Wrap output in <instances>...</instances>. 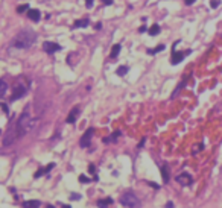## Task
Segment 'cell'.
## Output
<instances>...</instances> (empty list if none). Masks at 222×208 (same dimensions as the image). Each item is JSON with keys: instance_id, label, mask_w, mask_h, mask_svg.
<instances>
[{"instance_id": "6da1fadb", "label": "cell", "mask_w": 222, "mask_h": 208, "mask_svg": "<svg viewBox=\"0 0 222 208\" xmlns=\"http://www.w3.org/2000/svg\"><path fill=\"white\" fill-rule=\"evenodd\" d=\"M35 33H33L31 29H24L20 31L17 35L11 40V46H14L15 49H29L31 46L35 43Z\"/></svg>"}, {"instance_id": "7a4b0ae2", "label": "cell", "mask_w": 222, "mask_h": 208, "mask_svg": "<svg viewBox=\"0 0 222 208\" xmlns=\"http://www.w3.org/2000/svg\"><path fill=\"white\" fill-rule=\"evenodd\" d=\"M33 125H35V122H33V119L29 116L28 110H26L22 116H20V119L17 120V125H15V134H17V138L26 135L32 128Z\"/></svg>"}, {"instance_id": "3957f363", "label": "cell", "mask_w": 222, "mask_h": 208, "mask_svg": "<svg viewBox=\"0 0 222 208\" xmlns=\"http://www.w3.org/2000/svg\"><path fill=\"white\" fill-rule=\"evenodd\" d=\"M120 204L126 208H137L140 205L138 198L132 193H123L122 196H120Z\"/></svg>"}, {"instance_id": "277c9868", "label": "cell", "mask_w": 222, "mask_h": 208, "mask_svg": "<svg viewBox=\"0 0 222 208\" xmlns=\"http://www.w3.org/2000/svg\"><path fill=\"white\" fill-rule=\"evenodd\" d=\"M26 94V88L23 85H15L14 91H12V96H11V100H17L20 97H23Z\"/></svg>"}, {"instance_id": "5b68a950", "label": "cell", "mask_w": 222, "mask_h": 208, "mask_svg": "<svg viewBox=\"0 0 222 208\" xmlns=\"http://www.w3.org/2000/svg\"><path fill=\"white\" fill-rule=\"evenodd\" d=\"M43 49H44L46 52H47V53H55V52H58V50H61V46L56 44V43L46 41V43L43 44Z\"/></svg>"}, {"instance_id": "8992f818", "label": "cell", "mask_w": 222, "mask_h": 208, "mask_svg": "<svg viewBox=\"0 0 222 208\" xmlns=\"http://www.w3.org/2000/svg\"><path fill=\"white\" fill-rule=\"evenodd\" d=\"M91 135H93V129L90 128V129L85 131V134L82 135V138H81V146H82V147H88L90 146V138H91Z\"/></svg>"}, {"instance_id": "52a82bcc", "label": "cell", "mask_w": 222, "mask_h": 208, "mask_svg": "<svg viewBox=\"0 0 222 208\" xmlns=\"http://www.w3.org/2000/svg\"><path fill=\"white\" fill-rule=\"evenodd\" d=\"M177 181L181 185H189V184H192V176L189 173H181L180 176H177Z\"/></svg>"}, {"instance_id": "ba28073f", "label": "cell", "mask_w": 222, "mask_h": 208, "mask_svg": "<svg viewBox=\"0 0 222 208\" xmlns=\"http://www.w3.org/2000/svg\"><path fill=\"white\" fill-rule=\"evenodd\" d=\"M28 17L31 20H33V21H38V20L41 18V12H40L38 9H29L28 11Z\"/></svg>"}, {"instance_id": "9c48e42d", "label": "cell", "mask_w": 222, "mask_h": 208, "mask_svg": "<svg viewBox=\"0 0 222 208\" xmlns=\"http://www.w3.org/2000/svg\"><path fill=\"white\" fill-rule=\"evenodd\" d=\"M78 114H79V108L76 106V108H73L69 114V117H67V123H75L76 122V117H78Z\"/></svg>"}, {"instance_id": "30bf717a", "label": "cell", "mask_w": 222, "mask_h": 208, "mask_svg": "<svg viewBox=\"0 0 222 208\" xmlns=\"http://www.w3.org/2000/svg\"><path fill=\"white\" fill-rule=\"evenodd\" d=\"M183 58H184V53H183V52H173L171 62H172V64H178V62L183 61Z\"/></svg>"}, {"instance_id": "8fae6325", "label": "cell", "mask_w": 222, "mask_h": 208, "mask_svg": "<svg viewBox=\"0 0 222 208\" xmlns=\"http://www.w3.org/2000/svg\"><path fill=\"white\" fill-rule=\"evenodd\" d=\"M111 204H113V199H111V198H106V199H100V200H97V207H99V208H108Z\"/></svg>"}, {"instance_id": "7c38bea8", "label": "cell", "mask_w": 222, "mask_h": 208, "mask_svg": "<svg viewBox=\"0 0 222 208\" xmlns=\"http://www.w3.org/2000/svg\"><path fill=\"white\" fill-rule=\"evenodd\" d=\"M40 207V200H26L23 204V208H38Z\"/></svg>"}, {"instance_id": "4fadbf2b", "label": "cell", "mask_w": 222, "mask_h": 208, "mask_svg": "<svg viewBox=\"0 0 222 208\" xmlns=\"http://www.w3.org/2000/svg\"><path fill=\"white\" fill-rule=\"evenodd\" d=\"M119 52H120V44H114V46H113V49H111V53H110V58H111V59L117 58Z\"/></svg>"}, {"instance_id": "5bb4252c", "label": "cell", "mask_w": 222, "mask_h": 208, "mask_svg": "<svg viewBox=\"0 0 222 208\" xmlns=\"http://www.w3.org/2000/svg\"><path fill=\"white\" fill-rule=\"evenodd\" d=\"M161 176H163L164 182H169V170H167V166H161Z\"/></svg>"}, {"instance_id": "9a60e30c", "label": "cell", "mask_w": 222, "mask_h": 208, "mask_svg": "<svg viewBox=\"0 0 222 208\" xmlns=\"http://www.w3.org/2000/svg\"><path fill=\"white\" fill-rule=\"evenodd\" d=\"M6 91H8V84L5 80H0V97H3L6 94Z\"/></svg>"}, {"instance_id": "2e32d148", "label": "cell", "mask_w": 222, "mask_h": 208, "mask_svg": "<svg viewBox=\"0 0 222 208\" xmlns=\"http://www.w3.org/2000/svg\"><path fill=\"white\" fill-rule=\"evenodd\" d=\"M158 32H160V26L158 24H152L151 28H149V35H152V37L157 35Z\"/></svg>"}, {"instance_id": "e0dca14e", "label": "cell", "mask_w": 222, "mask_h": 208, "mask_svg": "<svg viewBox=\"0 0 222 208\" xmlns=\"http://www.w3.org/2000/svg\"><path fill=\"white\" fill-rule=\"evenodd\" d=\"M85 26H88V20H78L75 23V28H85Z\"/></svg>"}, {"instance_id": "ac0fdd59", "label": "cell", "mask_w": 222, "mask_h": 208, "mask_svg": "<svg viewBox=\"0 0 222 208\" xmlns=\"http://www.w3.org/2000/svg\"><path fill=\"white\" fill-rule=\"evenodd\" d=\"M128 73V67H125V65H122V67H119L117 69V75L119 76H123V75H126Z\"/></svg>"}, {"instance_id": "d6986e66", "label": "cell", "mask_w": 222, "mask_h": 208, "mask_svg": "<svg viewBox=\"0 0 222 208\" xmlns=\"http://www.w3.org/2000/svg\"><path fill=\"white\" fill-rule=\"evenodd\" d=\"M161 50H164V46H163V44L158 46L157 49H154V50H148V52H149V53H157V52H161Z\"/></svg>"}, {"instance_id": "ffe728a7", "label": "cell", "mask_w": 222, "mask_h": 208, "mask_svg": "<svg viewBox=\"0 0 222 208\" xmlns=\"http://www.w3.org/2000/svg\"><path fill=\"white\" fill-rule=\"evenodd\" d=\"M79 181H81V182H85V184H87V182H90V179L87 178V176H84V175H81V176H79Z\"/></svg>"}, {"instance_id": "44dd1931", "label": "cell", "mask_w": 222, "mask_h": 208, "mask_svg": "<svg viewBox=\"0 0 222 208\" xmlns=\"http://www.w3.org/2000/svg\"><path fill=\"white\" fill-rule=\"evenodd\" d=\"M26 9H28V5H23V6H18V8H17L18 12H23V11H26Z\"/></svg>"}, {"instance_id": "7402d4cb", "label": "cell", "mask_w": 222, "mask_h": 208, "mask_svg": "<svg viewBox=\"0 0 222 208\" xmlns=\"http://www.w3.org/2000/svg\"><path fill=\"white\" fill-rule=\"evenodd\" d=\"M44 172H46L44 169H40V170H38V172L35 173V178H40V176H41V175H43V173H44Z\"/></svg>"}, {"instance_id": "603a6c76", "label": "cell", "mask_w": 222, "mask_h": 208, "mask_svg": "<svg viewBox=\"0 0 222 208\" xmlns=\"http://www.w3.org/2000/svg\"><path fill=\"white\" fill-rule=\"evenodd\" d=\"M210 5L213 6V8H216V6L219 5V0H212V2H210Z\"/></svg>"}, {"instance_id": "cb8c5ba5", "label": "cell", "mask_w": 222, "mask_h": 208, "mask_svg": "<svg viewBox=\"0 0 222 208\" xmlns=\"http://www.w3.org/2000/svg\"><path fill=\"white\" fill-rule=\"evenodd\" d=\"M70 199H81V196H79V194H76V193H72L70 194Z\"/></svg>"}, {"instance_id": "d4e9b609", "label": "cell", "mask_w": 222, "mask_h": 208, "mask_svg": "<svg viewBox=\"0 0 222 208\" xmlns=\"http://www.w3.org/2000/svg\"><path fill=\"white\" fill-rule=\"evenodd\" d=\"M149 185H151V187H154V189H157V190L160 189V185H157V184H154V182H149Z\"/></svg>"}, {"instance_id": "484cf974", "label": "cell", "mask_w": 222, "mask_h": 208, "mask_svg": "<svg viewBox=\"0 0 222 208\" xmlns=\"http://www.w3.org/2000/svg\"><path fill=\"white\" fill-rule=\"evenodd\" d=\"M87 2V6H88V8H91V5H93V0H85Z\"/></svg>"}, {"instance_id": "4316f807", "label": "cell", "mask_w": 222, "mask_h": 208, "mask_svg": "<svg viewBox=\"0 0 222 208\" xmlns=\"http://www.w3.org/2000/svg\"><path fill=\"white\" fill-rule=\"evenodd\" d=\"M102 2H104L105 5H111V3H113V0H102Z\"/></svg>"}, {"instance_id": "83f0119b", "label": "cell", "mask_w": 222, "mask_h": 208, "mask_svg": "<svg viewBox=\"0 0 222 208\" xmlns=\"http://www.w3.org/2000/svg\"><path fill=\"white\" fill-rule=\"evenodd\" d=\"M186 2V5H192V3H195V0H184Z\"/></svg>"}, {"instance_id": "f1b7e54d", "label": "cell", "mask_w": 222, "mask_h": 208, "mask_svg": "<svg viewBox=\"0 0 222 208\" xmlns=\"http://www.w3.org/2000/svg\"><path fill=\"white\" fill-rule=\"evenodd\" d=\"M88 170L93 173V172H95V166H90V167H88Z\"/></svg>"}, {"instance_id": "f546056e", "label": "cell", "mask_w": 222, "mask_h": 208, "mask_svg": "<svg viewBox=\"0 0 222 208\" xmlns=\"http://www.w3.org/2000/svg\"><path fill=\"white\" fill-rule=\"evenodd\" d=\"M166 208H173V205H172V202H169V204H167V205H166Z\"/></svg>"}, {"instance_id": "4dcf8cb0", "label": "cell", "mask_w": 222, "mask_h": 208, "mask_svg": "<svg viewBox=\"0 0 222 208\" xmlns=\"http://www.w3.org/2000/svg\"><path fill=\"white\" fill-rule=\"evenodd\" d=\"M63 208H72V207H70V205H64Z\"/></svg>"}, {"instance_id": "1f68e13d", "label": "cell", "mask_w": 222, "mask_h": 208, "mask_svg": "<svg viewBox=\"0 0 222 208\" xmlns=\"http://www.w3.org/2000/svg\"><path fill=\"white\" fill-rule=\"evenodd\" d=\"M46 208H53V205H47V207H46Z\"/></svg>"}]
</instances>
